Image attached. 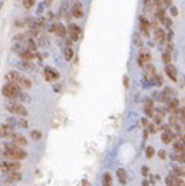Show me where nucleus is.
<instances>
[{"instance_id": "nucleus-1", "label": "nucleus", "mask_w": 185, "mask_h": 186, "mask_svg": "<svg viewBox=\"0 0 185 186\" xmlns=\"http://www.w3.org/2000/svg\"><path fill=\"white\" fill-rule=\"evenodd\" d=\"M0 153L6 160H15V161H21L24 158H27V151H24L21 147H18L16 144L8 142L0 145Z\"/></svg>"}, {"instance_id": "nucleus-2", "label": "nucleus", "mask_w": 185, "mask_h": 186, "mask_svg": "<svg viewBox=\"0 0 185 186\" xmlns=\"http://www.w3.org/2000/svg\"><path fill=\"white\" fill-rule=\"evenodd\" d=\"M2 94L5 98H9V100H15L18 97H21V87L18 84H12V82H8L5 87L2 88Z\"/></svg>"}, {"instance_id": "nucleus-3", "label": "nucleus", "mask_w": 185, "mask_h": 186, "mask_svg": "<svg viewBox=\"0 0 185 186\" xmlns=\"http://www.w3.org/2000/svg\"><path fill=\"white\" fill-rule=\"evenodd\" d=\"M6 110L13 113V114H16V116H21V117H27V116H28L27 109L24 107L22 104H19V103H9V104L6 106Z\"/></svg>"}, {"instance_id": "nucleus-4", "label": "nucleus", "mask_w": 185, "mask_h": 186, "mask_svg": "<svg viewBox=\"0 0 185 186\" xmlns=\"http://www.w3.org/2000/svg\"><path fill=\"white\" fill-rule=\"evenodd\" d=\"M21 169V163L15 161V160H6V161H0V170L3 173H9V172H15Z\"/></svg>"}, {"instance_id": "nucleus-5", "label": "nucleus", "mask_w": 185, "mask_h": 186, "mask_svg": "<svg viewBox=\"0 0 185 186\" xmlns=\"http://www.w3.org/2000/svg\"><path fill=\"white\" fill-rule=\"evenodd\" d=\"M68 34H69L72 41H78V40L81 38V28H80L78 25H75V23H69V26H68Z\"/></svg>"}, {"instance_id": "nucleus-6", "label": "nucleus", "mask_w": 185, "mask_h": 186, "mask_svg": "<svg viewBox=\"0 0 185 186\" xmlns=\"http://www.w3.org/2000/svg\"><path fill=\"white\" fill-rule=\"evenodd\" d=\"M50 31H52L53 34H56V35L60 37V38L66 37V34H68V29H66L65 25H62V23H53V25L50 26Z\"/></svg>"}, {"instance_id": "nucleus-7", "label": "nucleus", "mask_w": 185, "mask_h": 186, "mask_svg": "<svg viewBox=\"0 0 185 186\" xmlns=\"http://www.w3.org/2000/svg\"><path fill=\"white\" fill-rule=\"evenodd\" d=\"M71 13H72V16L77 18V19H80V18L84 16V9H82V5L80 2H75V3H74V6H72V9H71Z\"/></svg>"}, {"instance_id": "nucleus-8", "label": "nucleus", "mask_w": 185, "mask_h": 186, "mask_svg": "<svg viewBox=\"0 0 185 186\" xmlns=\"http://www.w3.org/2000/svg\"><path fill=\"white\" fill-rule=\"evenodd\" d=\"M172 144H174L175 153H185V142H184V139L181 138V135H179Z\"/></svg>"}, {"instance_id": "nucleus-9", "label": "nucleus", "mask_w": 185, "mask_h": 186, "mask_svg": "<svg viewBox=\"0 0 185 186\" xmlns=\"http://www.w3.org/2000/svg\"><path fill=\"white\" fill-rule=\"evenodd\" d=\"M151 60V56L150 53H147V51H141L138 56V59H137V63H138L140 66H146L147 63H150Z\"/></svg>"}, {"instance_id": "nucleus-10", "label": "nucleus", "mask_w": 185, "mask_h": 186, "mask_svg": "<svg viewBox=\"0 0 185 186\" xmlns=\"http://www.w3.org/2000/svg\"><path fill=\"white\" fill-rule=\"evenodd\" d=\"M12 136H13V128L3 125L0 128V138H12Z\"/></svg>"}, {"instance_id": "nucleus-11", "label": "nucleus", "mask_w": 185, "mask_h": 186, "mask_svg": "<svg viewBox=\"0 0 185 186\" xmlns=\"http://www.w3.org/2000/svg\"><path fill=\"white\" fill-rule=\"evenodd\" d=\"M165 72H166V75L169 76V79H171V81H174V82H176V81H178L176 69H175L172 65H166V67H165Z\"/></svg>"}, {"instance_id": "nucleus-12", "label": "nucleus", "mask_w": 185, "mask_h": 186, "mask_svg": "<svg viewBox=\"0 0 185 186\" xmlns=\"http://www.w3.org/2000/svg\"><path fill=\"white\" fill-rule=\"evenodd\" d=\"M44 78H46L47 81H55V79H58L59 78L58 70H55V69H52V67H46V69H44Z\"/></svg>"}, {"instance_id": "nucleus-13", "label": "nucleus", "mask_w": 185, "mask_h": 186, "mask_svg": "<svg viewBox=\"0 0 185 186\" xmlns=\"http://www.w3.org/2000/svg\"><path fill=\"white\" fill-rule=\"evenodd\" d=\"M166 104H168L169 111H172V113H179V101L176 98H169Z\"/></svg>"}, {"instance_id": "nucleus-14", "label": "nucleus", "mask_w": 185, "mask_h": 186, "mask_svg": "<svg viewBox=\"0 0 185 186\" xmlns=\"http://www.w3.org/2000/svg\"><path fill=\"white\" fill-rule=\"evenodd\" d=\"M19 78H21V73L19 72H15V70H11V72L6 73V81L12 82V84H18L19 82Z\"/></svg>"}, {"instance_id": "nucleus-15", "label": "nucleus", "mask_w": 185, "mask_h": 186, "mask_svg": "<svg viewBox=\"0 0 185 186\" xmlns=\"http://www.w3.org/2000/svg\"><path fill=\"white\" fill-rule=\"evenodd\" d=\"M12 142L16 144L18 147H25L27 145V139H25V136H22V135H19V133H13V136L11 138Z\"/></svg>"}, {"instance_id": "nucleus-16", "label": "nucleus", "mask_w": 185, "mask_h": 186, "mask_svg": "<svg viewBox=\"0 0 185 186\" xmlns=\"http://www.w3.org/2000/svg\"><path fill=\"white\" fill-rule=\"evenodd\" d=\"M19 57L22 59L24 62H33L34 60V57H35V54H34V51H31V50H22L21 53H19Z\"/></svg>"}, {"instance_id": "nucleus-17", "label": "nucleus", "mask_w": 185, "mask_h": 186, "mask_svg": "<svg viewBox=\"0 0 185 186\" xmlns=\"http://www.w3.org/2000/svg\"><path fill=\"white\" fill-rule=\"evenodd\" d=\"M6 175H8V180H9V182H19V180L22 179V175L19 173V170L9 172V173H6Z\"/></svg>"}, {"instance_id": "nucleus-18", "label": "nucleus", "mask_w": 185, "mask_h": 186, "mask_svg": "<svg viewBox=\"0 0 185 186\" xmlns=\"http://www.w3.org/2000/svg\"><path fill=\"white\" fill-rule=\"evenodd\" d=\"M174 141H175V135L172 131L163 132L162 133V142L163 144H171V142H174Z\"/></svg>"}, {"instance_id": "nucleus-19", "label": "nucleus", "mask_w": 185, "mask_h": 186, "mask_svg": "<svg viewBox=\"0 0 185 186\" xmlns=\"http://www.w3.org/2000/svg\"><path fill=\"white\" fill-rule=\"evenodd\" d=\"M18 85L21 88H25V89H30V88L33 87V82L28 79L27 76H24V75H21V78H19V82H18Z\"/></svg>"}, {"instance_id": "nucleus-20", "label": "nucleus", "mask_w": 185, "mask_h": 186, "mask_svg": "<svg viewBox=\"0 0 185 186\" xmlns=\"http://www.w3.org/2000/svg\"><path fill=\"white\" fill-rule=\"evenodd\" d=\"M116 176H118V179H119V182H121L122 185H125L128 182V175L124 169H118V170H116Z\"/></svg>"}, {"instance_id": "nucleus-21", "label": "nucleus", "mask_w": 185, "mask_h": 186, "mask_svg": "<svg viewBox=\"0 0 185 186\" xmlns=\"http://www.w3.org/2000/svg\"><path fill=\"white\" fill-rule=\"evenodd\" d=\"M154 38L159 41V43H163L165 40H166V34L163 31L162 28H156L154 29Z\"/></svg>"}, {"instance_id": "nucleus-22", "label": "nucleus", "mask_w": 185, "mask_h": 186, "mask_svg": "<svg viewBox=\"0 0 185 186\" xmlns=\"http://www.w3.org/2000/svg\"><path fill=\"white\" fill-rule=\"evenodd\" d=\"M172 175L179 176V177H185V166H174Z\"/></svg>"}, {"instance_id": "nucleus-23", "label": "nucleus", "mask_w": 185, "mask_h": 186, "mask_svg": "<svg viewBox=\"0 0 185 186\" xmlns=\"http://www.w3.org/2000/svg\"><path fill=\"white\" fill-rule=\"evenodd\" d=\"M140 22H141V29H143L144 33L147 34V31L150 29L151 23H150V22H149V21H147V19L144 18V16H141V18H140Z\"/></svg>"}, {"instance_id": "nucleus-24", "label": "nucleus", "mask_w": 185, "mask_h": 186, "mask_svg": "<svg viewBox=\"0 0 185 186\" xmlns=\"http://www.w3.org/2000/svg\"><path fill=\"white\" fill-rule=\"evenodd\" d=\"M172 160L181 163V164H184L185 163V153H175L174 155H172Z\"/></svg>"}, {"instance_id": "nucleus-25", "label": "nucleus", "mask_w": 185, "mask_h": 186, "mask_svg": "<svg viewBox=\"0 0 185 186\" xmlns=\"http://www.w3.org/2000/svg\"><path fill=\"white\" fill-rule=\"evenodd\" d=\"M103 186H112V176H110V173H104L103 175Z\"/></svg>"}, {"instance_id": "nucleus-26", "label": "nucleus", "mask_w": 185, "mask_h": 186, "mask_svg": "<svg viewBox=\"0 0 185 186\" xmlns=\"http://www.w3.org/2000/svg\"><path fill=\"white\" fill-rule=\"evenodd\" d=\"M63 54H65V59H66V60H71V59L74 57V50H72L71 47H66L65 51H63Z\"/></svg>"}, {"instance_id": "nucleus-27", "label": "nucleus", "mask_w": 185, "mask_h": 186, "mask_svg": "<svg viewBox=\"0 0 185 186\" xmlns=\"http://www.w3.org/2000/svg\"><path fill=\"white\" fill-rule=\"evenodd\" d=\"M162 60H163V63L165 65H171V60H172V57H171V53H163L162 54Z\"/></svg>"}, {"instance_id": "nucleus-28", "label": "nucleus", "mask_w": 185, "mask_h": 186, "mask_svg": "<svg viewBox=\"0 0 185 186\" xmlns=\"http://www.w3.org/2000/svg\"><path fill=\"white\" fill-rule=\"evenodd\" d=\"M27 44H28V50H31V51H35V50H37V45H35V43L33 41V38H28V40H27Z\"/></svg>"}, {"instance_id": "nucleus-29", "label": "nucleus", "mask_w": 185, "mask_h": 186, "mask_svg": "<svg viewBox=\"0 0 185 186\" xmlns=\"http://www.w3.org/2000/svg\"><path fill=\"white\" fill-rule=\"evenodd\" d=\"M41 136H43V133L40 131H31V138H33V139L38 141V139H41Z\"/></svg>"}, {"instance_id": "nucleus-30", "label": "nucleus", "mask_w": 185, "mask_h": 186, "mask_svg": "<svg viewBox=\"0 0 185 186\" xmlns=\"http://www.w3.org/2000/svg\"><path fill=\"white\" fill-rule=\"evenodd\" d=\"M153 82H154V85H157V87H162L163 85L162 78L159 76V75H154V76H153Z\"/></svg>"}, {"instance_id": "nucleus-31", "label": "nucleus", "mask_w": 185, "mask_h": 186, "mask_svg": "<svg viewBox=\"0 0 185 186\" xmlns=\"http://www.w3.org/2000/svg\"><path fill=\"white\" fill-rule=\"evenodd\" d=\"M146 155H147V158H151L154 155V148L153 147H147L146 148Z\"/></svg>"}, {"instance_id": "nucleus-32", "label": "nucleus", "mask_w": 185, "mask_h": 186, "mask_svg": "<svg viewBox=\"0 0 185 186\" xmlns=\"http://www.w3.org/2000/svg\"><path fill=\"white\" fill-rule=\"evenodd\" d=\"M160 22H162V23L165 25V26H166V28H171V25H172V21H171L168 16H165V18H163Z\"/></svg>"}, {"instance_id": "nucleus-33", "label": "nucleus", "mask_w": 185, "mask_h": 186, "mask_svg": "<svg viewBox=\"0 0 185 186\" xmlns=\"http://www.w3.org/2000/svg\"><path fill=\"white\" fill-rule=\"evenodd\" d=\"M34 2H35V0H22L24 6H25L27 9H30V8H33V6H34Z\"/></svg>"}, {"instance_id": "nucleus-34", "label": "nucleus", "mask_w": 185, "mask_h": 186, "mask_svg": "<svg viewBox=\"0 0 185 186\" xmlns=\"http://www.w3.org/2000/svg\"><path fill=\"white\" fill-rule=\"evenodd\" d=\"M144 107H149V109H154V104H153V100L147 98L144 101Z\"/></svg>"}, {"instance_id": "nucleus-35", "label": "nucleus", "mask_w": 185, "mask_h": 186, "mask_svg": "<svg viewBox=\"0 0 185 186\" xmlns=\"http://www.w3.org/2000/svg\"><path fill=\"white\" fill-rule=\"evenodd\" d=\"M163 5H165V3H163L162 0H154V6H156V9H157V11L163 9Z\"/></svg>"}, {"instance_id": "nucleus-36", "label": "nucleus", "mask_w": 185, "mask_h": 186, "mask_svg": "<svg viewBox=\"0 0 185 186\" xmlns=\"http://www.w3.org/2000/svg\"><path fill=\"white\" fill-rule=\"evenodd\" d=\"M144 113L149 116V117H151V116H154V109H149V107H144Z\"/></svg>"}, {"instance_id": "nucleus-37", "label": "nucleus", "mask_w": 185, "mask_h": 186, "mask_svg": "<svg viewBox=\"0 0 185 186\" xmlns=\"http://www.w3.org/2000/svg\"><path fill=\"white\" fill-rule=\"evenodd\" d=\"M171 13H172L174 16H178V9L174 8V6H171Z\"/></svg>"}, {"instance_id": "nucleus-38", "label": "nucleus", "mask_w": 185, "mask_h": 186, "mask_svg": "<svg viewBox=\"0 0 185 186\" xmlns=\"http://www.w3.org/2000/svg\"><path fill=\"white\" fill-rule=\"evenodd\" d=\"M149 131L151 132V133H156V126H154V125H149Z\"/></svg>"}, {"instance_id": "nucleus-39", "label": "nucleus", "mask_w": 185, "mask_h": 186, "mask_svg": "<svg viewBox=\"0 0 185 186\" xmlns=\"http://www.w3.org/2000/svg\"><path fill=\"white\" fill-rule=\"evenodd\" d=\"M159 157H160V158H162V160H165V158H166V151H159Z\"/></svg>"}, {"instance_id": "nucleus-40", "label": "nucleus", "mask_w": 185, "mask_h": 186, "mask_svg": "<svg viewBox=\"0 0 185 186\" xmlns=\"http://www.w3.org/2000/svg\"><path fill=\"white\" fill-rule=\"evenodd\" d=\"M141 173L144 176H147L149 175V167H143V169H141Z\"/></svg>"}, {"instance_id": "nucleus-41", "label": "nucleus", "mask_w": 185, "mask_h": 186, "mask_svg": "<svg viewBox=\"0 0 185 186\" xmlns=\"http://www.w3.org/2000/svg\"><path fill=\"white\" fill-rule=\"evenodd\" d=\"M172 37H174V33H172V31H169V33L166 34V40H169V41H171V40H172Z\"/></svg>"}, {"instance_id": "nucleus-42", "label": "nucleus", "mask_w": 185, "mask_h": 186, "mask_svg": "<svg viewBox=\"0 0 185 186\" xmlns=\"http://www.w3.org/2000/svg\"><path fill=\"white\" fill-rule=\"evenodd\" d=\"M165 3V6H172V0H162Z\"/></svg>"}, {"instance_id": "nucleus-43", "label": "nucleus", "mask_w": 185, "mask_h": 186, "mask_svg": "<svg viewBox=\"0 0 185 186\" xmlns=\"http://www.w3.org/2000/svg\"><path fill=\"white\" fill-rule=\"evenodd\" d=\"M19 126H22V128H27V126H28V123H27L25 120H19Z\"/></svg>"}, {"instance_id": "nucleus-44", "label": "nucleus", "mask_w": 185, "mask_h": 186, "mask_svg": "<svg viewBox=\"0 0 185 186\" xmlns=\"http://www.w3.org/2000/svg\"><path fill=\"white\" fill-rule=\"evenodd\" d=\"M179 116H185V107H179Z\"/></svg>"}, {"instance_id": "nucleus-45", "label": "nucleus", "mask_w": 185, "mask_h": 186, "mask_svg": "<svg viewBox=\"0 0 185 186\" xmlns=\"http://www.w3.org/2000/svg\"><path fill=\"white\" fill-rule=\"evenodd\" d=\"M128 82H129V79H128V76H125L124 78V85H125V87H129V84H128Z\"/></svg>"}, {"instance_id": "nucleus-46", "label": "nucleus", "mask_w": 185, "mask_h": 186, "mask_svg": "<svg viewBox=\"0 0 185 186\" xmlns=\"http://www.w3.org/2000/svg\"><path fill=\"white\" fill-rule=\"evenodd\" d=\"M143 186H149V182L147 180H143Z\"/></svg>"}, {"instance_id": "nucleus-47", "label": "nucleus", "mask_w": 185, "mask_h": 186, "mask_svg": "<svg viewBox=\"0 0 185 186\" xmlns=\"http://www.w3.org/2000/svg\"><path fill=\"white\" fill-rule=\"evenodd\" d=\"M181 138L184 139V142H185V133H184V135H181Z\"/></svg>"}]
</instances>
